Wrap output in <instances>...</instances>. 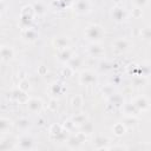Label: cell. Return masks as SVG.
Returning a JSON list of instances; mask_svg holds the SVG:
<instances>
[{
    "label": "cell",
    "instance_id": "obj_1",
    "mask_svg": "<svg viewBox=\"0 0 151 151\" xmlns=\"http://www.w3.org/2000/svg\"><path fill=\"white\" fill-rule=\"evenodd\" d=\"M85 38L91 42H99L104 37V29L97 24H91L85 28Z\"/></svg>",
    "mask_w": 151,
    "mask_h": 151
},
{
    "label": "cell",
    "instance_id": "obj_2",
    "mask_svg": "<svg viewBox=\"0 0 151 151\" xmlns=\"http://www.w3.org/2000/svg\"><path fill=\"white\" fill-rule=\"evenodd\" d=\"M33 14H34V9L33 6H24L20 13V25L24 28H28L29 24L32 22L33 19Z\"/></svg>",
    "mask_w": 151,
    "mask_h": 151
},
{
    "label": "cell",
    "instance_id": "obj_3",
    "mask_svg": "<svg viewBox=\"0 0 151 151\" xmlns=\"http://www.w3.org/2000/svg\"><path fill=\"white\" fill-rule=\"evenodd\" d=\"M85 139H86V134L84 132H78L77 134L71 136L67 139V146L70 149H77L81 145L83 142H85Z\"/></svg>",
    "mask_w": 151,
    "mask_h": 151
},
{
    "label": "cell",
    "instance_id": "obj_4",
    "mask_svg": "<svg viewBox=\"0 0 151 151\" xmlns=\"http://www.w3.org/2000/svg\"><path fill=\"white\" fill-rule=\"evenodd\" d=\"M79 81H80V84H83V85H92V84H94V83L97 81V77L94 76L93 72L86 70V71H83V72L80 73V76H79Z\"/></svg>",
    "mask_w": 151,
    "mask_h": 151
},
{
    "label": "cell",
    "instance_id": "obj_5",
    "mask_svg": "<svg viewBox=\"0 0 151 151\" xmlns=\"http://www.w3.org/2000/svg\"><path fill=\"white\" fill-rule=\"evenodd\" d=\"M33 138L28 134H22L18 139V147L21 150H31L33 149Z\"/></svg>",
    "mask_w": 151,
    "mask_h": 151
},
{
    "label": "cell",
    "instance_id": "obj_6",
    "mask_svg": "<svg viewBox=\"0 0 151 151\" xmlns=\"http://www.w3.org/2000/svg\"><path fill=\"white\" fill-rule=\"evenodd\" d=\"M27 104V109L32 113H39L42 109V101L39 98H29Z\"/></svg>",
    "mask_w": 151,
    "mask_h": 151
},
{
    "label": "cell",
    "instance_id": "obj_7",
    "mask_svg": "<svg viewBox=\"0 0 151 151\" xmlns=\"http://www.w3.org/2000/svg\"><path fill=\"white\" fill-rule=\"evenodd\" d=\"M91 9V4L88 0H77L74 4V11L78 14H86Z\"/></svg>",
    "mask_w": 151,
    "mask_h": 151
},
{
    "label": "cell",
    "instance_id": "obj_8",
    "mask_svg": "<svg viewBox=\"0 0 151 151\" xmlns=\"http://www.w3.org/2000/svg\"><path fill=\"white\" fill-rule=\"evenodd\" d=\"M111 15H112V19L116 22H123L126 19V12H125L124 7H120V6L113 7L112 12H111Z\"/></svg>",
    "mask_w": 151,
    "mask_h": 151
},
{
    "label": "cell",
    "instance_id": "obj_9",
    "mask_svg": "<svg viewBox=\"0 0 151 151\" xmlns=\"http://www.w3.org/2000/svg\"><path fill=\"white\" fill-rule=\"evenodd\" d=\"M113 48L114 51L117 52H126L129 48H130V42L127 39L125 38H120V39H117L114 42H113Z\"/></svg>",
    "mask_w": 151,
    "mask_h": 151
},
{
    "label": "cell",
    "instance_id": "obj_10",
    "mask_svg": "<svg viewBox=\"0 0 151 151\" xmlns=\"http://www.w3.org/2000/svg\"><path fill=\"white\" fill-rule=\"evenodd\" d=\"M132 103H133L134 106L138 109V111H145V110H147L149 106H150V101H149L147 98L144 97V96H139V97H137Z\"/></svg>",
    "mask_w": 151,
    "mask_h": 151
},
{
    "label": "cell",
    "instance_id": "obj_11",
    "mask_svg": "<svg viewBox=\"0 0 151 151\" xmlns=\"http://www.w3.org/2000/svg\"><path fill=\"white\" fill-rule=\"evenodd\" d=\"M0 55H1V60L7 63L9 61L13 55H14V51L11 46H6V45H2L1 48H0Z\"/></svg>",
    "mask_w": 151,
    "mask_h": 151
},
{
    "label": "cell",
    "instance_id": "obj_12",
    "mask_svg": "<svg viewBox=\"0 0 151 151\" xmlns=\"http://www.w3.org/2000/svg\"><path fill=\"white\" fill-rule=\"evenodd\" d=\"M109 139L104 136H98L96 137L94 139V145H96V149L97 150H103V149H110V146H107L109 144Z\"/></svg>",
    "mask_w": 151,
    "mask_h": 151
},
{
    "label": "cell",
    "instance_id": "obj_13",
    "mask_svg": "<svg viewBox=\"0 0 151 151\" xmlns=\"http://www.w3.org/2000/svg\"><path fill=\"white\" fill-rule=\"evenodd\" d=\"M73 51L70 48V47H67V48H64V50H61V52L59 53V60L60 61H64V63H68L72 58H73Z\"/></svg>",
    "mask_w": 151,
    "mask_h": 151
},
{
    "label": "cell",
    "instance_id": "obj_14",
    "mask_svg": "<svg viewBox=\"0 0 151 151\" xmlns=\"http://www.w3.org/2000/svg\"><path fill=\"white\" fill-rule=\"evenodd\" d=\"M123 111H124V113H125L126 116H134V117H136V114L139 112L138 109L134 106L133 103L123 104Z\"/></svg>",
    "mask_w": 151,
    "mask_h": 151
},
{
    "label": "cell",
    "instance_id": "obj_15",
    "mask_svg": "<svg viewBox=\"0 0 151 151\" xmlns=\"http://www.w3.org/2000/svg\"><path fill=\"white\" fill-rule=\"evenodd\" d=\"M53 44L57 48H60V50H64V48H67L68 45H70V40L65 37H58L53 40Z\"/></svg>",
    "mask_w": 151,
    "mask_h": 151
},
{
    "label": "cell",
    "instance_id": "obj_16",
    "mask_svg": "<svg viewBox=\"0 0 151 151\" xmlns=\"http://www.w3.org/2000/svg\"><path fill=\"white\" fill-rule=\"evenodd\" d=\"M88 53L91 55H93V57H100V55L104 54V50L97 42H92L90 45V47H88Z\"/></svg>",
    "mask_w": 151,
    "mask_h": 151
},
{
    "label": "cell",
    "instance_id": "obj_17",
    "mask_svg": "<svg viewBox=\"0 0 151 151\" xmlns=\"http://www.w3.org/2000/svg\"><path fill=\"white\" fill-rule=\"evenodd\" d=\"M37 37H38L37 32H35L33 28H31V27L25 28L24 32H22V38H24L25 40H27V41H34V40L37 39Z\"/></svg>",
    "mask_w": 151,
    "mask_h": 151
},
{
    "label": "cell",
    "instance_id": "obj_18",
    "mask_svg": "<svg viewBox=\"0 0 151 151\" xmlns=\"http://www.w3.org/2000/svg\"><path fill=\"white\" fill-rule=\"evenodd\" d=\"M11 126H12V122L8 118H5V117L0 118V131L2 134H6L9 131Z\"/></svg>",
    "mask_w": 151,
    "mask_h": 151
},
{
    "label": "cell",
    "instance_id": "obj_19",
    "mask_svg": "<svg viewBox=\"0 0 151 151\" xmlns=\"http://www.w3.org/2000/svg\"><path fill=\"white\" fill-rule=\"evenodd\" d=\"M112 131L116 136H123L126 131V125L124 123H116L112 127Z\"/></svg>",
    "mask_w": 151,
    "mask_h": 151
},
{
    "label": "cell",
    "instance_id": "obj_20",
    "mask_svg": "<svg viewBox=\"0 0 151 151\" xmlns=\"http://www.w3.org/2000/svg\"><path fill=\"white\" fill-rule=\"evenodd\" d=\"M71 119L74 125H83L85 122H87V116L85 113H76V116H73Z\"/></svg>",
    "mask_w": 151,
    "mask_h": 151
},
{
    "label": "cell",
    "instance_id": "obj_21",
    "mask_svg": "<svg viewBox=\"0 0 151 151\" xmlns=\"http://www.w3.org/2000/svg\"><path fill=\"white\" fill-rule=\"evenodd\" d=\"M81 64H83V59L80 57H76V55H73V58L68 61V66L72 67L73 70L78 68L79 66H81Z\"/></svg>",
    "mask_w": 151,
    "mask_h": 151
},
{
    "label": "cell",
    "instance_id": "obj_22",
    "mask_svg": "<svg viewBox=\"0 0 151 151\" xmlns=\"http://www.w3.org/2000/svg\"><path fill=\"white\" fill-rule=\"evenodd\" d=\"M33 9H34V13L38 14V15L44 14L45 11H46V8H45V6H44V4H42L41 1H37V2L33 5Z\"/></svg>",
    "mask_w": 151,
    "mask_h": 151
},
{
    "label": "cell",
    "instance_id": "obj_23",
    "mask_svg": "<svg viewBox=\"0 0 151 151\" xmlns=\"http://www.w3.org/2000/svg\"><path fill=\"white\" fill-rule=\"evenodd\" d=\"M80 127H81V132H84L85 134H91L93 132V129H94L92 123H90L88 120L85 122L83 125H80Z\"/></svg>",
    "mask_w": 151,
    "mask_h": 151
},
{
    "label": "cell",
    "instance_id": "obj_24",
    "mask_svg": "<svg viewBox=\"0 0 151 151\" xmlns=\"http://www.w3.org/2000/svg\"><path fill=\"white\" fill-rule=\"evenodd\" d=\"M17 126L21 130H26L29 126V120L27 118H19L17 120Z\"/></svg>",
    "mask_w": 151,
    "mask_h": 151
},
{
    "label": "cell",
    "instance_id": "obj_25",
    "mask_svg": "<svg viewBox=\"0 0 151 151\" xmlns=\"http://www.w3.org/2000/svg\"><path fill=\"white\" fill-rule=\"evenodd\" d=\"M81 105H83V97L79 96V94H77L72 99V106H73V109H80Z\"/></svg>",
    "mask_w": 151,
    "mask_h": 151
},
{
    "label": "cell",
    "instance_id": "obj_26",
    "mask_svg": "<svg viewBox=\"0 0 151 151\" xmlns=\"http://www.w3.org/2000/svg\"><path fill=\"white\" fill-rule=\"evenodd\" d=\"M50 91H51V93H52L53 96L60 94V93H61V84H59V83H54V84H52Z\"/></svg>",
    "mask_w": 151,
    "mask_h": 151
},
{
    "label": "cell",
    "instance_id": "obj_27",
    "mask_svg": "<svg viewBox=\"0 0 151 151\" xmlns=\"http://www.w3.org/2000/svg\"><path fill=\"white\" fill-rule=\"evenodd\" d=\"M110 100L113 103V105L114 106H119V105H123V98L120 97V96H118V94H112V96H110Z\"/></svg>",
    "mask_w": 151,
    "mask_h": 151
},
{
    "label": "cell",
    "instance_id": "obj_28",
    "mask_svg": "<svg viewBox=\"0 0 151 151\" xmlns=\"http://www.w3.org/2000/svg\"><path fill=\"white\" fill-rule=\"evenodd\" d=\"M140 37L144 40H150L151 41V28L150 27H145L140 31Z\"/></svg>",
    "mask_w": 151,
    "mask_h": 151
},
{
    "label": "cell",
    "instance_id": "obj_29",
    "mask_svg": "<svg viewBox=\"0 0 151 151\" xmlns=\"http://www.w3.org/2000/svg\"><path fill=\"white\" fill-rule=\"evenodd\" d=\"M73 71H74V70L67 65L66 67H64V68H63V71H61V76H63L64 78H70V77L72 76Z\"/></svg>",
    "mask_w": 151,
    "mask_h": 151
},
{
    "label": "cell",
    "instance_id": "obj_30",
    "mask_svg": "<svg viewBox=\"0 0 151 151\" xmlns=\"http://www.w3.org/2000/svg\"><path fill=\"white\" fill-rule=\"evenodd\" d=\"M19 88L22 90V91H27L29 88V83L27 79H22L20 83H19Z\"/></svg>",
    "mask_w": 151,
    "mask_h": 151
},
{
    "label": "cell",
    "instance_id": "obj_31",
    "mask_svg": "<svg viewBox=\"0 0 151 151\" xmlns=\"http://www.w3.org/2000/svg\"><path fill=\"white\" fill-rule=\"evenodd\" d=\"M133 84L136 86H143L145 84V78L144 77H137L133 79Z\"/></svg>",
    "mask_w": 151,
    "mask_h": 151
},
{
    "label": "cell",
    "instance_id": "obj_32",
    "mask_svg": "<svg viewBox=\"0 0 151 151\" xmlns=\"http://www.w3.org/2000/svg\"><path fill=\"white\" fill-rule=\"evenodd\" d=\"M57 107H58V101H57L55 98H52L51 101H50V104H48V109L51 111H54V110H57Z\"/></svg>",
    "mask_w": 151,
    "mask_h": 151
},
{
    "label": "cell",
    "instance_id": "obj_33",
    "mask_svg": "<svg viewBox=\"0 0 151 151\" xmlns=\"http://www.w3.org/2000/svg\"><path fill=\"white\" fill-rule=\"evenodd\" d=\"M132 1L137 7H143L147 4V0H132Z\"/></svg>",
    "mask_w": 151,
    "mask_h": 151
},
{
    "label": "cell",
    "instance_id": "obj_34",
    "mask_svg": "<svg viewBox=\"0 0 151 151\" xmlns=\"http://www.w3.org/2000/svg\"><path fill=\"white\" fill-rule=\"evenodd\" d=\"M132 14H133V18H139V17H142V9H140V7H137V8H134L133 11H132Z\"/></svg>",
    "mask_w": 151,
    "mask_h": 151
},
{
    "label": "cell",
    "instance_id": "obj_35",
    "mask_svg": "<svg viewBox=\"0 0 151 151\" xmlns=\"http://www.w3.org/2000/svg\"><path fill=\"white\" fill-rule=\"evenodd\" d=\"M103 92H105L106 96H112V94H113V88H112L111 86H107V87L103 88Z\"/></svg>",
    "mask_w": 151,
    "mask_h": 151
}]
</instances>
